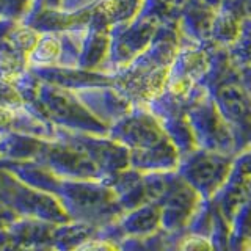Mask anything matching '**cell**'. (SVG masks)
Listing matches in <instances>:
<instances>
[{
    "label": "cell",
    "instance_id": "obj_1",
    "mask_svg": "<svg viewBox=\"0 0 251 251\" xmlns=\"http://www.w3.org/2000/svg\"><path fill=\"white\" fill-rule=\"evenodd\" d=\"M245 251H251V247H250V248H247V250H245Z\"/></svg>",
    "mask_w": 251,
    "mask_h": 251
}]
</instances>
